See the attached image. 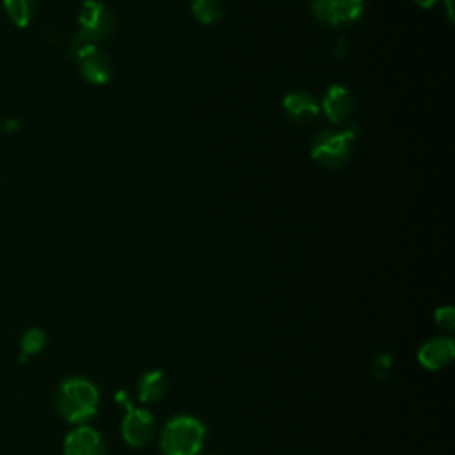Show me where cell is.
Returning a JSON list of instances; mask_svg holds the SVG:
<instances>
[{
    "label": "cell",
    "mask_w": 455,
    "mask_h": 455,
    "mask_svg": "<svg viewBox=\"0 0 455 455\" xmlns=\"http://www.w3.org/2000/svg\"><path fill=\"white\" fill-rule=\"evenodd\" d=\"M169 389L167 377L162 370H148L140 375L137 384V395L142 403H155L165 396Z\"/></svg>",
    "instance_id": "obj_12"
},
{
    "label": "cell",
    "mask_w": 455,
    "mask_h": 455,
    "mask_svg": "<svg viewBox=\"0 0 455 455\" xmlns=\"http://www.w3.org/2000/svg\"><path fill=\"white\" fill-rule=\"evenodd\" d=\"M323 112L332 123L345 121L354 108V96L343 85H331L323 98Z\"/></svg>",
    "instance_id": "obj_10"
},
{
    "label": "cell",
    "mask_w": 455,
    "mask_h": 455,
    "mask_svg": "<svg viewBox=\"0 0 455 455\" xmlns=\"http://www.w3.org/2000/svg\"><path fill=\"white\" fill-rule=\"evenodd\" d=\"M190 9L196 20L204 25L217 23L224 14L222 0H192Z\"/></svg>",
    "instance_id": "obj_13"
},
{
    "label": "cell",
    "mask_w": 455,
    "mask_h": 455,
    "mask_svg": "<svg viewBox=\"0 0 455 455\" xmlns=\"http://www.w3.org/2000/svg\"><path fill=\"white\" fill-rule=\"evenodd\" d=\"M44 332L39 331V329H30L25 332L23 339H21V348H23V354L25 355H30V354H37L43 347H44Z\"/></svg>",
    "instance_id": "obj_15"
},
{
    "label": "cell",
    "mask_w": 455,
    "mask_h": 455,
    "mask_svg": "<svg viewBox=\"0 0 455 455\" xmlns=\"http://www.w3.org/2000/svg\"><path fill=\"white\" fill-rule=\"evenodd\" d=\"M283 108L286 116L295 123H309L320 112L316 100L307 92H290L283 100Z\"/></svg>",
    "instance_id": "obj_11"
},
{
    "label": "cell",
    "mask_w": 455,
    "mask_h": 455,
    "mask_svg": "<svg viewBox=\"0 0 455 455\" xmlns=\"http://www.w3.org/2000/svg\"><path fill=\"white\" fill-rule=\"evenodd\" d=\"M116 402L124 407L121 421V435L130 446H144L155 435V418L148 409L135 407L130 400V393L121 389L116 393Z\"/></svg>",
    "instance_id": "obj_4"
},
{
    "label": "cell",
    "mask_w": 455,
    "mask_h": 455,
    "mask_svg": "<svg viewBox=\"0 0 455 455\" xmlns=\"http://www.w3.org/2000/svg\"><path fill=\"white\" fill-rule=\"evenodd\" d=\"M100 393L98 387L82 377L68 379L60 384L57 393L59 412L69 423H84L98 411Z\"/></svg>",
    "instance_id": "obj_2"
},
{
    "label": "cell",
    "mask_w": 455,
    "mask_h": 455,
    "mask_svg": "<svg viewBox=\"0 0 455 455\" xmlns=\"http://www.w3.org/2000/svg\"><path fill=\"white\" fill-rule=\"evenodd\" d=\"M80 30L73 39L69 50L71 55L85 46H96L98 41L108 37L116 28L114 12L98 0H85L78 12Z\"/></svg>",
    "instance_id": "obj_3"
},
{
    "label": "cell",
    "mask_w": 455,
    "mask_h": 455,
    "mask_svg": "<svg viewBox=\"0 0 455 455\" xmlns=\"http://www.w3.org/2000/svg\"><path fill=\"white\" fill-rule=\"evenodd\" d=\"M455 357V343L450 336H435L425 341L418 350V363L425 370H443Z\"/></svg>",
    "instance_id": "obj_8"
},
{
    "label": "cell",
    "mask_w": 455,
    "mask_h": 455,
    "mask_svg": "<svg viewBox=\"0 0 455 455\" xmlns=\"http://www.w3.org/2000/svg\"><path fill=\"white\" fill-rule=\"evenodd\" d=\"M206 428L190 414L174 416L160 432L158 444L164 455H197L203 448Z\"/></svg>",
    "instance_id": "obj_1"
},
{
    "label": "cell",
    "mask_w": 455,
    "mask_h": 455,
    "mask_svg": "<svg viewBox=\"0 0 455 455\" xmlns=\"http://www.w3.org/2000/svg\"><path fill=\"white\" fill-rule=\"evenodd\" d=\"M434 320L439 329L451 332L455 329V309L451 306H441L435 309Z\"/></svg>",
    "instance_id": "obj_16"
},
{
    "label": "cell",
    "mask_w": 455,
    "mask_h": 455,
    "mask_svg": "<svg viewBox=\"0 0 455 455\" xmlns=\"http://www.w3.org/2000/svg\"><path fill=\"white\" fill-rule=\"evenodd\" d=\"M355 139V130L347 128L343 132H322L311 148V156L320 165L338 167L343 165L350 155V142Z\"/></svg>",
    "instance_id": "obj_5"
},
{
    "label": "cell",
    "mask_w": 455,
    "mask_h": 455,
    "mask_svg": "<svg viewBox=\"0 0 455 455\" xmlns=\"http://www.w3.org/2000/svg\"><path fill=\"white\" fill-rule=\"evenodd\" d=\"M64 455H107V448L98 430L80 425L66 435Z\"/></svg>",
    "instance_id": "obj_9"
},
{
    "label": "cell",
    "mask_w": 455,
    "mask_h": 455,
    "mask_svg": "<svg viewBox=\"0 0 455 455\" xmlns=\"http://www.w3.org/2000/svg\"><path fill=\"white\" fill-rule=\"evenodd\" d=\"M5 11L16 27H27L32 20L36 2L34 0H4Z\"/></svg>",
    "instance_id": "obj_14"
},
{
    "label": "cell",
    "mask_w": 455,
    "mask_h": 455,
    "mask_svg": "<svg viewBox=\"0 0 455 455\" xmlns=\"http://www.w3.org/2000/svg\"><path fill=\"white\" fill-rule=\"evenodd\" d=\"M80 62V71L84 78L91 84H107L112 76V62L110 59L100 52L96 46H85L73 53Z\"/></svg>",
    "instance_id": "obj_7"
},
{
    "label": "cell",
    "mask_w": 455,
    "mask_h": 455,
    "mask_svg": "<svg viewBox=\"0 0 455 455\" xmlns=\"http://www.w3.org/2000/svg\"><path fill=\"white\" fill-rule=\"evenodd\" d=\"M313 12L327 25H341L361 16L363 0H315Z\"/></svg>",
    "instance_id": "obj_6"
},
{
    "label": "cell",
    "mask_w": 455,
    "mask_h": 455,
    "mask_svg": "<svg viewBox=\"0 0 455 455\" xmlns=\"http://www.w3.org/2000/svg\"><path fill=\"white\" fill-rule=\"evenodd\" d=\"M419 7H423V9H428V7H432L437 0H414Z\"/></svg>",
    "instance_id": "obj_17"
}]
</instances>
